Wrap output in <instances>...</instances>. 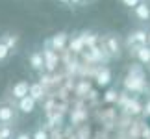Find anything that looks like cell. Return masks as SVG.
<instances>
[{
	"label": "cell",
	"instance_id": "18",
	"mask_svg": "<svg viewBox=\"0 0 150 139\" xmlns=\"http://www.w3.org/2000/svg\"><path fill=\"white\" fill-rule=\"evenodd\" d=\"M117 96H119V93H117V89H108L106 93H104V102L106 104H115L117 102Z\"/></svg>",
	"mask_w": 150,
	"mask_h": 139
},
{
	"label": "cell",
	"instance_id": "14",
	"mask_svg": "<svg viewBox=\"0 0 150 139\" xmlns=\"http://www.w3.org/2000/svg\"><path fill=\"white\" fill-rule=\"evenodd\" d=\"M67 46H69V50H71L74 56H80V54L85 50V46H83V43H82V39H80V35H74L72 39H69Z\"/></svg>",
	"mask_w": 150,
	"mask_h": 139
},
{
	"label": "cell",
	"instance_id": "21",
	"mask_svg": "<svg viewBox=\"0 0 150 139\" xmlns=\"http://www.w3.org/2000/svg\"><path fill=\"white\" fill-rule=\"evenodd\" d=\"M9 54H11V50H9L4 43H0V61H6V60L9 57Z\"/></svg>",
	"mask_w": 150,
	"mask_h": 139
},
{
	"label": "cell",
	"instance_id": "23",
	"mask_svg": "<svg viewBox=\"0 0 150 139\" xmlns=\"http://www.w3.org/2000/svg\"><path fill=\"white\" fill-rule=\"evenodd\" d=\"M139 2H143V0H122V4L126 6V8H135Z\"/></svg>",
	"mask_w": 150,
	"mask_h": 139
},
{
	"label": "cell",
	"instance_id": "16",
	"mask_svg": "<svg viewBox=\"0 0 150 139\" xmlns=\"http://www.w3.org/2000/svg\"><path fill=\"white\" fill-rule=\"evenodd\" d=\"M135 11V15H137V19H141V21H150V6L146 2H139L134 8Z\"/></svg>",
	"mask_w": 150,
	"mask_h": 139
},
{
	"label": "cell",
	"instance_id": "13",
	"mask_svg": "<svg viewBox=\"0 0 150 139\" xmlns=\"http://www.w3.org/2000/svg\"><path fill=\"white\" fill-rule=\"evenodd\" d=\"M30 67L37 72H43L45 71V63H43V54L41 52H32L30 54Z\"/></svg>",
	"mask_w": 150,
	"mask_h": 139
},
{
	"label": "cell",
	"instance_id": "28",
	"mask_svg": "<svg viewBox=\"0 0 150 139\" xmlns=\"http://www.w3.org/2000/svg\"><path fill=\"white\" fill-rule=\"evenodd\" d=\"M148 67H150V63H148Z\"/></svg>",
	"mask_w": 150,
	"mask_h": 139
},
{
	"label": "cell",
	"instance_id": "25",
	"mask_svg": "<svg viewBox=\"0 0 150 139\" xmlns=\"http://www.w3.org/2000/svg\"><path fill=\"white\" fill-rule=\"evenodd\" d=\"M17 139H32V137L28 135V134H19V135H17Z\"/></svg>",
	"mask_w": 150,
	"mask_h": 139
},
{
	"label": "cell",
	"instance_id": "20",
	"mask_svg": "<svg viewBox=\"0 0 150 139\" xmlns=\"http://www.w3.org/2000/svg\"><path fill=\"white\" fill-rule=\"evenodd\" d=\"M32 139H50V134L48 130H43V128H37L35 132H33V135H30Z\"/></svg>",
	"mask_w": 150,
	"mask_h": 139
},
{
	"label": "cell",
	"instance_id": "17",
	"mask_svg": "<svg viewBox=\"0 0 150 139\" xmlns=\"http://www.w3.org/2000/svg\"><path fill=\"white\" fill-rule=\"evenodd\" d=\"M17 41H19V37H17V35H11V33H4V35H2V41H0V43H4V45L11 50V48H15Z\"/></svg>",
	"mask_w": 150,
	"mask_h": 139
},
{
	"label": "cell",
	"instance_id": "10",
	"mask_svg": "<svg viewBox=\"0 0 150 139\" xmlns=\"http://www.w3.org/2000/svg\"><path fill=\"white\" fill-rule=\"evenodd\" d=\"M28 95H30L35 102H43L45 98H47V91H45L41 85H39V82L35 84H30V89H28Z\"/></svg>",
	"mask_w": 150,
	"mask_h": 139
},
{
	"label": "cell",
	"instance_id": "26",
	"mask_svg": "<svg viewBox=\"0 0 150 139\" xmlns=\"http://www.w3.org/2000/svg\"><path fill=\"white\" fill-rule=\"evenodd\" d=\"M146 45L150 46V32H146Z\"/></svg>",
	"mask_w": 150,
	"mask_h": 139
},
{
	"label": "cell",
	"instance_id": "2",
	"mask_svg": "<svg viewBox=\"0 0 150 139\" xmlns=\"http://www.w3.org/2000/svg\"><path fill=\"white\" fill-rule=\"evenodd\" d=\"M41 54H43V63H45V72H48V74H54V72H56V69H57V65L61 63V60H59V54H57L56 50L48 48V46H45Z\"/></svg>",
	"mask_w": 150,
	"mask_h": 139
},
{
	"label": "cell",
	"instance_id": "6",
	"mask_svg": "<svg viewBox=\"0 0 150 139\" xmlns=\"http://www.w3.org/2000/svg\"><path fill=\"white\" fill-rule=\"evenodd\" d=\"M93 78H95L96 87H108V85L111 84V71H109L108 67L98 65V67H96V72H95Z\"/></svg>",
	"mask_w": 150,
	"mask_h": 139
},
{
	"label": "cell",
	"instance_id": "15",
	"mask_svg": "<svg viewBox=\"0 0 150 139\" xmlns=\"http://www.w3.org/2000/svg\"><path fill=\"white\" fill-rule=\"evenodd\" d=\"M135 57H137V63H141V65H148V63H150V46L148 45L139 46V50L135 52Z\"/></svg>",
	"mask_w": 150,
	"mask_h": 139
},
{
	"label": "cell",
	"instance_id": "7",
	"mask_svg": "<svg viewBox=\"0 0 150 139\" xmlns=\"http://www.w3.org/2000/svg\"><path fill=\"white\" fill-rule=\"evenodd\" d=\"M35 106H37V102L33 100V98H32L30 95L22 96L21 100L17 102V109H19L21 113H24V115H30V113H33V109H35Z\"/></svg>",
	"mask_w": 150,
	"mask_h": 139
},
{
	"label": "cell",
	"instance_id": "24",
	"mask_svg": "<svg viewBox=\"0 0 150 139\" xmlns=\"http://www.w3.org/2000/svg\"><path fill=\"white\" fill-rule=\"evenodd\" d=\"M83 2H85V0H69V4H74V6H80Z\"/></svg>",
	"mask_w": 150,
	"mask_h": 139
},
{
	"label": "cell",
	"instance_id": "5",
	"mask_svg": "<svg viewBox=\"0 0 150 139\" xmlns=\"http://www.w3.org/2000/svg\"><path fill=\"white\" fill-rule=\"evenodd\" d=\"M120 109H122V113H126V115H130V117L134 119V117H139V115H141L143 104L139 102V98H137V96H130L128 100L124 102V106L120 108Z\"/></svg>",
	"mask_w": 150,
	"mask_h": 139
},
{
	"label": "cell",
	"instance_id": "9",
	"mask_svg": "<svg viewBox=\"0 0 150 139\" xmlns=\"http://www.w3.org/2000/svg\"><path fill=\"white\" fill-rule=\"evenodd\" d=\"M28 89H30V84H28L26 80H19V82L11 87V96H13L15 100H21L22 96L28 95Z\"/></svg>",
	"mask_w": 150,
	"mask_h": 139
},
{
	"label": "cell",
	"instance_id": "27",
	"mask_svg": "<svg viewBox=\"0 0 150 139\" xmlns=\"http://www.w3.org/2000/svg\"><path fill=\"white\" fill-rule=\"evenodd\" d=\"M59 2H61V4H69V0H59Z\"/></svg>",
	"mask_w": 150,
	"mask_h": 139
},
{
	"label": "cell",
	"instance_id": "12",
	"mask_svg": "<svg viewBox=\"0 0 150 139\" xmlns=\"http://www.w3.org/2000/svg\"><path fill=\"white\" fill-rule=\"evenodd\" d=\"M74 95H76L78 98H85L87 96V93L91 91V84H89V80H85V78H82L80 82L74 85Z\"/></svg>",
	"mask_w": 150,
	"mask_h": 139
},
{
	"label": "cell",
	"instance_id": "4",
	"mask_svg": "<svg viewBox=\"0 0 150 139\" xmlns=\"http://www.w3.org/2000/svg\"><path fill=\"white\" fill-rule=\"evenodd\" d=\"M67 43H69V33L67 32H57L45 43V46H48V48L56 50V52H61L63 48H67Z\"/></svg>",
	"mask_w": 150,
	"mask_h": 139
},
{
	"label": "cell",
	"instance_id": "8",
	"mask_svg": "<svg viewBox=\"0 0 150 139\" xmlns=\"http://www.w3.org/2000/svg\"><path fill=\"white\" fill-rule=\"evenodd\" d=\"M80 39H82V43H83L85 48H93V46L98 45L100 35L95 33V32H91V30H83L82 33H80Z\"/></svg>",
	"mask_w": 150,
	"mask_h": 139
},
{
	"label": "cell",
	"instance_id": "1",
	"mask_svg": "<svg viewBox=\"0 0 150 139\" xmlns=\"http://www.w3.org/2000/svg\"><path fill=\"white\" fill-rule=\"evenodd\" d=\"M122 87L126 93H134V95H143L148 89L146 76H134V74H126L122 80Z\"/></svg>",
	"mask_w": 150,
	"mask_h": 139
},
{
	"label": "cell",
	"instance_id": "3",
	"mask_svg": "<svg viewBox=\"0 0 150 139\" xmlns=\"http://www.w3.org/2000/svg\"><path fill=\"white\" fill-rule=\"evenodd\" d=\"M102 48L111 57H119L120 56V43H119V39L115 35H111V33H108V35L102 37Z\"/></svg>",
	"mask_w": 150,
	"mask_h": 139
},
{
	"label": "cell",
	"instance_id": "22",
	"mask_svg": "<svg viewBox=\"0 0 150 139\" xmlns=\"http://www.w3.org/2000/svg\"><path fill=\"white\" fill-rule=\"evenodd\" d=\"M141 115H143V117H150V98H148V100H146V104H143Z\"/></svg>",
	"mask_w": 150,
	"mask_h": 139
},
{
	"label": "cell",
	"instance_id": "11",
	"mask_svg": "<svg viewBox=\"0 0 150 139\" xmlns=\"http://www.w3.org/2000/svg\"><path fill=\"white\" fill-rule=\"evenodd\" d=\"M15 121L13 106H0V124H11Z\"/></svg>",
	"mask_w": 150,
	"mask_h": 139
},
{
	"label": "cell",
	"instance_id": "19",
	"mask_svg": "<svg viewBox=\"0 0 150 139\" xmlns=\"http://www.w3.org/2000/svg\"><path fill=\"white\" fill-rule=\"evenodd\" d=\"M0 139H13L11 124H0Z\"/></svg>",
	"mask_w": 150,
	"mask_h": 139
}]
</instances>
